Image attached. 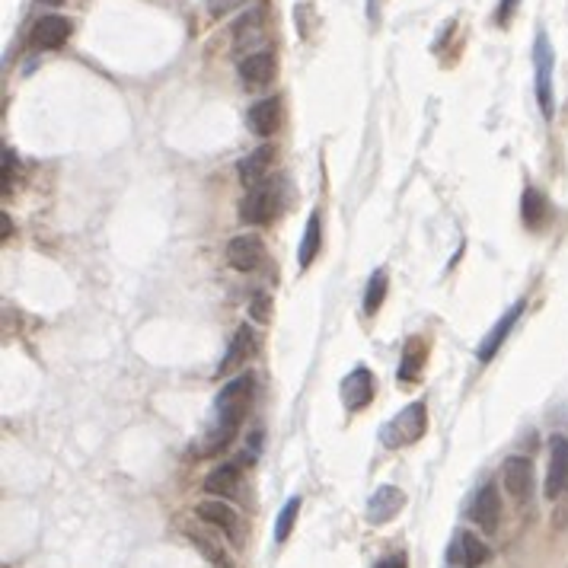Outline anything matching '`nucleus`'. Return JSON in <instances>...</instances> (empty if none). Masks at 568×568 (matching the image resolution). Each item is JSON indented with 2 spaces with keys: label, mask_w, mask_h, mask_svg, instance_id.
<instances>
[{
  "label": "nucleus",
  "mask_w": 568,
  "mask_h": 568,
  "mask_svg": "<svg viewBox=\"0 0 568 568\" xmlns=\"http://www.w3.org/2000/svg\"><path fill=\"white\" fill-rule=\"evenodd\" d=\"M253 393H255V377L249 371L240 374V377H234L224 390H220L218 400H214V418L202 437L198 457H211V453L230 447V441L237 437V431H240L243 418H246V412H249Z\"/></svg>",
  "instance_id": "1"
},
{
  "label": "nucleus",
  "mask_w": 568,
  "mask_h": 568,
  "mask_svg": "<svg viewBox=\"0 0 568 568\" xmlns=\"http://www.w3.org/2000/svg\"><path fill=\"white\" fill-rule=\"evenodd\" d=\"M425 431H428V409H425V402H409L400 416L380 428V441L393 451V447H409L422 441Z\"/></svg>",
  "instance_id": "2"
},
{
  "label": "nucleus",
  "mask_w": 568,
  "mask_h": 568,
  "mask_svg": "<svg viewBox=\"0 0 568 568\" xmlns=\"http://www.w3.org/2000/svg\"><path fill=\"white\" fill-rule=\"evenodd\" d=\"M553 67H555V55H553V45H549L546 32H537L533 39V73H537V102H539V112L543 118H553L555 116V99H553Z\"/></svg>",
  "instance_id": "3"
},
{
  "label": "nucleus",
  "mask_w": 568,
  "mask_h": 568,
  "mask_svg": "<svg viewBox=\"0 0 568 568\" xmlns=\"http://www.w3.org/2000/svg\"><path fill=\"white\" fill-rule=\"evenodd\" d=\"M278 204H281V179H271V183L265 179V183L253 185L240 204L243 224H253V227L269 224L271 214L278 211Z\"/></svg>",
  "instance_id": "4"
},
{
  "label": "nucleus",
  "mask_w": 568,
  "mask_h": 568,
  "mask_svg": "<svg viewBox=\"0 0 568 568\" xmlns=\"http://www.w3.org/2000/svg\"><path fill=\"white\" fill-rule=\"evenodd\" d=\"M195 518H202L208 527L224 533L234 546H240V518H237V511L230 508L224 498H204V502H198Z\"/></svg>",
  "instance_id": "5"
},
{
  "label": "nucleus",
  "mask_w": 568,
  "mask_h": 568,
  "mask_svg": "<svg viewBox=\"0 0 568 568\" xmlns=\"http://www.w3.org/2000/svg\"><path fill=\"white\" fill-rule=\"evenodd\" d=\"M488 562V546L469 530H457L447 543V565L453 568H476Z\"/></svg>",
  "instance_id": "6"
},
{
  "label": "nucleus",
  "mask_w": 568,
  "mask_h": 568,
  "mask_svg": "<svg viewBox=\"0 0 568 568\" xmlns=\"http://www.w3.org/2000/svg\"><path fill=\"white\" fill-rule=\"evenodd\" d=\"M546 498H559L568 488V437H549V467H546Z\"/></svg>",
  "instance_id": "7"
},
{
  "label": "nucleus",
  "mask_w": 568,
  "mask_h": 568,
  "mask_svg": "<svg viewBox=\"0 0 568 568\" xmlns=\"http://www.w3.org/2000/svg\"><path fill=\"white\" fill-rule=\"evenodd\" d=\"M473 524L486 533H495L498 530V521H502V498H498V486L495 482H482L479 492L473 498Z\"/></svg>",
  "instance_id": "8"
},
{
  "label": "nucleus",
  "mask_w": 568,
  "mask_h": 568,
  "mask_svg": "<svg viewBox=\"0 0 568 568\" xmlns=\"http://www.w3.org/2000/svg\"><path fill=\"white\" fill-rule=\"evenodd\" d=\"M73 32V22L61 13H48V16H39L36 26H32V45L42 51H55L71 39Z\"/></svg>",
  "instance_id": "9"
},
{
  "label": "nucleus",
  "mask_w": 568,
  "mask_h": 568,
  "mask_svg": "<svg viewBox=\"0 0 568 568\" xmlns=\"http://www.w3.org/2000/svg\"><path fill=\"white\" fill-rule=\"evenodd\" d=\"M265 259V243L255 234H240L227 243V262L237 271H255Z\"/></svg>",
  "instance_id": "10"
},
{
  "label": "nucleus",
  "mask_w": 568,
  "mask_h": 568,
  "mask_svg": "<svg viewBox=\"0 0 568 568\" xmlns=\"http://www.w3.org/2000/svg\"><path fill=\"white\" fill-rule=\"evenodd\" d=\"M377 393V377L367 367H355L349 377L342 380V406L349 412H361Z\"/></svg>",
  "instance_id": "11"
},
{
  "label": "nucleus",
  "mask_w": 568,
  "mask_h": 568,
  "mask_svg": "<svg viewBox=\"0 0 568 568\" xmlns=\"http://www.w3.org/2000/svg\"><path fill=\"white\" fill-rule=\"evenodd\" d=\"M502 486L514 502H527L533 492V463L527 457H508L502 463Z\"/></svg>",
  "instance_id": "12"
},
{
  "label": "nucleus",
  "mask_w": 568,
  "mask_h": 568,
  "mask_svg": "<svg viewBox=\"0 0 568 568\" xmlns=\"http://www.w3.org/2000/svg\"><path fill=\"white\" fill-rule=\"evenodd\" d=\"M275 55L271 51H255L240 61V81L246 90H262L275 81Z\"/></svg>",
  "instance_id": "13"
},
{
  "label": "nucleus",
  "mask_w": 568,
  "mask_h": 568,
  "mask_svg": "<svg viewBox=\"0 0 568 568\" xmlns=\"http://www.w3.org/2000/svg\"><path fill=\"white\" fill-rule=\"evenodd\" d=\"M402 504H406V495H402L400 486H380L371 495V502H367V521L371 524H386V521H393L400 514Z\"/></svg>",
  "instance_id": "14"
},
{
  "label": "nucleus",
  "mask_w": 568,
  "mask_h": 568,
  "mask_svg": "<svg viewBox=\"0 0 568 568\" xmlns=\"http://www.w3.org/2000/svg\"><path fill=\"white\" fill-rule=\"evenodd\" d=\"M249 122V132L259 134V138H271L278 132V125H281V96H269V99H259L249 109L246 116Z\"/></svg>",
  "instance_id": "15"
},
{
  "label": "nucleus",
  "mask_w": 568,
  "mask_h": 568,
  "mask_svg": "<svg viewBox=\"0 0 568 568\" xmlns=\"http://www.w3.org/2000/svg\"><path fill=\"white\" fill-rule=\"evenodd\" d=\"M524 306H527L524 300H518V304L511 306L508 314H504L502 320L495 323V326L488 329V335H486V339H482L479 351H476V355H479L482 365H488V361H492V357L498 355V349H502V345H504V339H508V332H511V329H514V323H518V316L524 314Z\"/></svg>",
  "instance_id": "16"
},
{
  "label": "nucleus",
  "mask_w": 568,
  "mask_h": 568,
  "mask_svg": "<svg viewBox=\"0 0 568 568\" xmlns=\"http://www.w3.org/2000/svg\"><path fill=\"white\" fill-rule=\"evenodd\" d=\"M271 157H275V147H271V144L255 147L253 153H246V157H243L240 167H237V176H240V183L246 185V189L265 183V176H269V167H271Z\"/></svg>",
  "instance_id": "17"
},
{
  "label": "nucleus",
  "mask_w": 568,
  "mask_h": 568,
  "mask_svg": "<svg viewBox=\"0 0 568 568\" xmlns=\"http://www.w3.org/2000/svg\"><path fill=\"white\" fill-rule=\"evenodd\" d=\"M262 32H265V7H249L246 13L237 20L234 26V48L243 51V48H253L255 42H262Z\"/></svg>",
  "instance_id": "18"
},
{
  "label": "nucleus",
  "mask_w": 568,
  "mask_h": 568,
  "mask_svg": "<svg viewBox=\"0 0 568 568\" xmlns=\"http://www.w3.org/2000/svg\"><path fill=\"white\" fill-rule=\"evenodd\" d=\"M240 488V467L237 463H220L204 476V492L211 498H234Z\"/></svg>",
  "instance_id": "19"
},
{
  "label": "nucleus",
  "mask_w": 568,
  "mask_h": 568,
  "mask_svg": "<svg viewBox=\"0 0 568 568\" xmlns=\"http://www.w3.org/2000/svg\"><path fill=\"white\" fill-rule=\"evenodd\" d=\"M320 246H323V218H320V208H316V211H310V218H306L304 240H300V253H297L300 269H310V265H314V259L320 255Z\"/></svg>",
  "instance_id": "20"
},
{
  "label": "nucleus",
  "mask_w": 568,
  "mask_h": 568,
  "mask_svg": "<svg viewBox=\"0 0 568 568\" xmlns=\"http://www.w3.org/2000/svg\"><path fill=\"white\" fill-rule=\"evenodd\" d=\"M549 218V202L543 198V192L533 189V185H527L524 195H521V220H524L530 230H537V227H543V220Z\"/></svg>",
  "instance_id": "21"
},
{
  "label": "nucleus",
  "mask_w": 568,
  "mask_h": 568,
  "mask_svg": "<svg viewBox=\"0 0 568 568\" xmlns=\"http://www.w3.org/2000/svg\"><path fill=\"white\" fill-rule=\"evenodd\" d=\"M255 351V335H253V329L249 326H240L237 329V335H234V342H230V349H227V355H224V361L218 365V371L220 374H227L230 367H237V365H243L249 355Z\"/></svg>",
  "instance_id": "22"
},
{
  "label": "nucleus",
  "mask_w": 568,
  "mask_h": 568,
  "mask_svg": "<svg viewBox=\"0 0 568 568\" xmlns=\"http://www.w3.org/2000/svg\"><path fill=\"white\" fill-rule=\"evenodd\" d=\"M386 288H390V278H386V271L383 269H377L371 275V281H367V288H365V314L367 316H374L383 306V300H386Z\"/></svg>",
  "instance_id": "23"
},
{
  "label": "nucleus",
  "mask_w": 568,
  "mask_h": 568,
  "mask_svg": "<svg viewBox=\"0 0 568 568\" xmlns=\"http://www.w3.org/2000/svg\"><path fill=\"white\" fill-rule=\"evenodd\" d=\"M297 514H300V495H294V498H288V502H284L281 511H278L275 543H284V539L291 537V527H294V521H297Z\"/></svg>",
  "instance_id": "24"
},
{
  "label": "nucleus",
  "mask_w": 568,
  "mask_h": 568,
  "mask_svg": "<svg viewBox=\"0 0 568 568\" xmlns=\"http://www.w3.org/2000/svg\"><path fill=\"white\" fill-rule=\"evenodd\" d=\"M422 342L418 339H412V342L406 345V351H402V367H400V380H416L418 371H422Z\"/></svg>",
  "instance_id": "25"
},
{
  "label": "nucleus",
  "mask_w": 568,
  "mask_h": 568,
  "mask_svg": "<svg viewBox=\"0 0 568 568\" xmlns=\"http://www.w3.org/2000/svg\"><path fill=\"white\" fill-rule=\"evenodd\" d=\"M189 537H192V543H195V546L202 549V553H204V555H208V559L214 562V565H220V568H234V562L227 559V553H224V549H220V546H214V543H211V539H208V537H202V533H189Z\"/></svg>",
  "instance_id": "26"
},
{
  "label": "nucleus",
  "mask_w": 568,
  "mask_h": 568,
  "mask_svg": "<svg viewBox=\"0 0 568 568\" xmlns=\"http://www.w3.org/2000/svg\"><path fill=\"white\" fill-rule=\"evenodd\" d=\"M249 314H253V320L255 323H269V316H271V300H269V294H253V300H249Z\"/></svg>",
  "instance_id": "27"
},
{
  "label": "nucleus",
  "mask_w": 568,
  "mask_h": 568,
  "mask_svg": "<svg viewBox=\"0 0 568 568\" xmlns=\"http://www.w3.org/2000/svg\"><path fill=\"white\" fill-rule=\"evenodd\" d=\"M514 10H518V0H502V4H498V10H495L498 26H508L511 16H514Z\"/></svg>",
  "instance_id": "28"
},
{
  "label": "nucleus",
  "mask_w": 568,
  "mask_h": 568,
  "mask_svg": "<svg viewBox=\"0 0 568 568\" xmlns=\"http://www.w3.org/2000/svg\"><path fill=\"white\" fill-rule=\"evenodd\" d=\"M240 0H211V13L214 16H220V13H227L230 7H237Z\"/></svg>",
  "instance_id": "29"
},
{
  "label": "nucleus",
  "mask_w": 568,
  "mask_h": 568,
  "mask_svg": "<svg viewBox=\"0 0 568 568\" xmlns=\"http://www.w3.org/2000/svg\"><path fill=\"white\" fill-rule=\"evenodd\" d=\"M377 568H406V559L402 555H390V559H380Z\"/></svg>",
  "instance_id": "30"
},
{
  "label": "nucleus",
  "mask_w": 568,
  "mask_h": 568,
  "mask_svg": "<svg viewBox=\"0 0 568 568\" xmlns=\"http://www.w3.org/2000/svg\"><path fill=\"white\" fill-rule=\"evenodd\" d=\"M0 224H4V240H7V237H10V218H7V214L0 218Z\"/></svg>",
  "instance_id": "31"
},
{
  "label": "nucleus",
  "mask_w": 568,
  "mask_h": 568,
  "mask_svg": "<svg viewBox=\"0 0 568 568\" xmlns=\"http://www.w3.org/2000/svg\"><path fill=\"white\" fill-rule=\"evenodd\" d=\"M42 7H58V4H65V0H39Z\"/></svg>",
  "instance_id": "32"
}]
</instances>
